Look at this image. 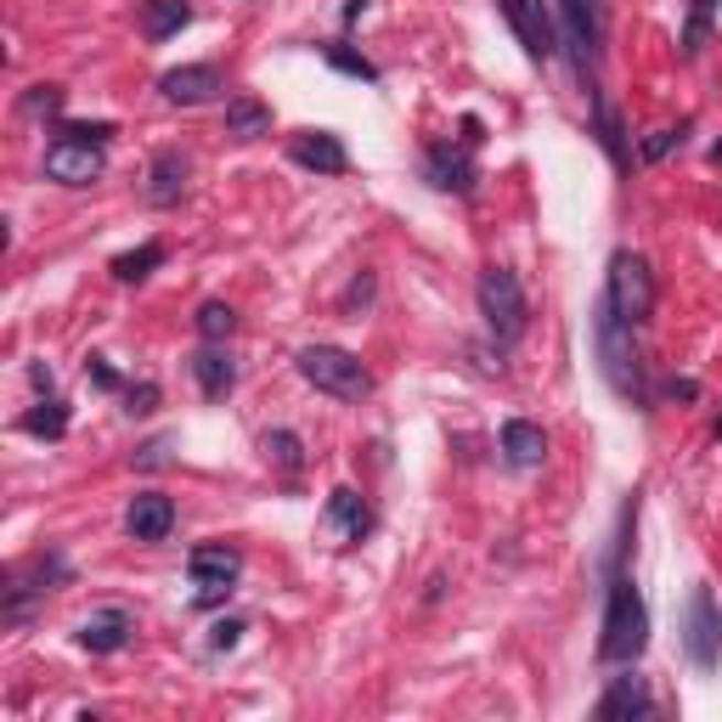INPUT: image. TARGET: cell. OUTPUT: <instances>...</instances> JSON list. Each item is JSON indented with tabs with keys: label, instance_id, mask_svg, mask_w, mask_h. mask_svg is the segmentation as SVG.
<instances>
[{
	"label": "cell",
	"instance_id": "1",
	"mask_svg": "<svg viewBox=\"0 0 722 722\" xmlns=\"http://www.w3.org/2000/svg\"><path fill=\"white\" fill-rule=\"evenodd\" d=\"M649 649V604L627 570L610 575L604 588V621H599V660L610 666H633Z\"/></svg>",
	"mask_w": 722,
	"mask_h": 722
},
{
	"label": "cell",
	"instance_id": "2",
	"mask_svg": "<svg viewBox=\"0 0 722 722\" xmlns=\"http://www.w3.org/2000/svg\"><path fill=\"white\" fill-rule=\"evenodd\" d=\"M593 351H599V367L610 378V390L633 407H649V390H644V362H638V345H633V322H621L610 311V300H599L593 311Z\"/></svg>",
	"mask_w": 722,
	"mask_h": 722
},
{
	"label": "cell",
	"instance_id": "3",
	"mask_svg": "<svg viewBox=\"0 0 722 722\" xmlns=\"http://www.w3.org/2000/svg\"><path fill=\"white\" fill-rule=\"evenodd\" d=\"M294 362H300V378L311 390H322L333 401H367L373 396V373L362 367V356H351L340 345H305Z\"/></svg>",
	"mask_w": 722,
	"mask_h": 722
},
{
	"label": "cell",
	"instance_id": "4",
	"mask_svg": "<svg viewBox=\"0 0 722 722\" xmlns=\"http://www.w3.org/2000/svg\"><path fill=\"white\" fill-rule=\"evenodd\" d=\"M474 294H479V316H486L492 340H497V345H514L519 333H525V322H531V305H525L519 277H514L508 266H486V271H479Z\"/></svg>",
	"mask_w": 722,
	"mask_h": 722
},
{
	"label": "cell",
	"instance_id": "5",
	"mask_svg": "<svg viewBox=\"0 0 722 722\" xmlns=\"http://www.w3.org/2000/svg\"><path fill=\"white\" fill-rule=\"evenodd\" d=\"M604 300H610V311H615L621 322L644 327V322L655 316V271H649V260H644V255H627V249H621V255L610 260V282H604Z\"/></svg>",
	"mask_w": 722,
	"mask_h": 722
},
{
	"label": "cell",
	"instance_id": "6",
	"mask_svg": "<svg viewBox=\"0 0 722 722\" xmlns=\"http://www.w3.org/2000/svg\"><path fill=\"white\" fill-rule=\"evenodd\" d=\"M683 655L694 671H716L722 666V604L716 593L700 582L683 604Z\"/></svg>",
	"mask_w": 722,
	"mask_h": 722
},
{
	"label": "cell",
	"instance_id": "7",
	"mask_svg": "<svg viewBox=\"0 0 722 722\" xmlns=\"http://www.w3.org/2000/svg\"><path fill=\"white\" fill-rule=\"evenodd\" d=\"M559 34L570 45V57H575V74L588 79V68L599 63L604 52V0H559Z\"/></svg>",
	"mask_w": 722,
	"mask_h": 722
},
{
	"label": "cell",
	"instance_id": "8",
	"mask_svg": "<svg viewBox=\"0 0 722 722\" xmlns=\"http://www.w3.org/2000/svg\"><path fill=\"white\" fill-rule=\"evenodd\" d=\"M103 175H108V153L96 148V141L57 136L52 148H45V181H57V186H96Z\"/></svg>",
	"mask_w": 722,
	"mask_h": 722
},
{
	"label": "cell",
	"instance_id": "9",
	"mask_svg": "<svg viewBox=\"0 0 722 722\" xmlns=\"http://www.w3.org/2000/svg\"><path fill=\"white\" fill-rule=\"evenodd\" d=\"M497 12L508 18V29L519 34V45H525V57H531V63H548L559 52V23L548 12V0H497Z\"/></svg>",
	"mask_w": 722,
	"mask_h": 722
},
{
	"label": "cell",
	"instance_id": "10",
	"mask_svg": "<svg viewBox=\"0 0 722 722\" xmlns=\"http://www.w3.org/2000/svg\"><path fill=\"white\" fill-rule=\"evenodd\" d=\"M186 570H192V582L204 588L198 604H220V599H231L237 575H244V553L226 548V542H204V548L186 553Z\"/></svg>",
	"mask_w": 722,
	"mask_h": 722
},
{
	"label": "cell",
	"instance_id": "11",
	"mask_svg": "<svg viewBox=\"0 0 722 722\" xmlns=\"http://www.w3.org/2000/svg\"><path fill=\"white\" fill-rule=\"evenodd\" d=\"M423 181L435 192H457V198H468V192L479 186V170L468 159V148H452V141H429L423 148Z\"/></svg>",
	"mask_w": 722,
	"mask_h": 722
},
{
	"label": "cell",
	"instance_id": "12",
	"mask_svg": "<svg viewBox=\"0 0 722 722\" xmlns=\"http://www.w3.org/2000/svg\"><path fill=\"white\" fill-rule=\"evenodd\" d=\"M79 649H90V655H119L130 638H136V615L125 610V604H108V610H90L85 621H79Z\"/></svg>",
	"mask_w": 722,
	"mask_h": 722
},
{
	"label": "cell",
	"instance_id": "13",
	"mask_svg": "<svg viewBox=\"0 0 722 722\" xmlns=\"http://www.w3.org/2000/svg\"><path fill=\"white\" fill-rule=\"evenodd\" d=\"M159 90H164V103H175V108H198V103H215V96L226 90V74L215 63H186V68H170L159 79Z\"/></svg>",
	"mask_w": 722,
	"mask_h": 722
},
{
	"label": "cell",
	"instance_id": "14",
	"mask_svg": "<svg viewBox=\"0 0 722 722\" xmlns=\"http://www.w3.org/2000/svg\"><path fill=\"white\" fill-rule=\"evenodd\" d=\"M322 525H327V537H340V542L351 548V542H367V537H373L378 519H373V508H367L362 492L340 486V492L327 497V508H322Z\"/></svg>",
	"mask_w": 722,
	"mask_h": 722
},
{
	"label": "cell",
	"instance_id": "15",
	"mask_svg": "<svg viewBox=\"0 0 722 722\" xmlns=\"http://www.w3.org/2000/svg\"><path fill=\"white\" fill-rule=\"evenodd\" d=\"M288 159H294L300 170H311V175H345L351 170V153L333 130H300L294 141H288Z\"/></svg>",
	"mask_w": 722,
	"mask_h": 722
},
{
	"label": "cell",
	"instance_id": "16",
	"mask_svg": "<svg viewBox=\"0 0 722 722\" xmlns=\"http://www.w3.org/2000/svg\"><path fill=\"white\" fill-rule=\"evenodd\" d=\"M170 531H175V503L164 492L130 497V508H125V537L130 542H164Z\"/></svg>",
	"mask_w": 722,
	"mask_h": 722
},
{
	"label": "cell",
	"instance_id": "17",
	"mask_svg": "<svg viewBox=\"0 0 722 722\" xmlns=\"http://www.w3.org/2000/svg\"><path fill=\"white\" fill-rule=\"evenodd\" d=\"M604 722H633V716H649L655 711V694H649V683L638 678V671H621V678H610V689H604V700L593 705Z\"/></svg>",
	"mask_w": 722,
	"mask_h": 722
},
{
	"label": "cell",
	"instance_id": "18",
	"mask_svg": "<svg viewBox=\"0 0 722 722\" xmlns=\"http://www.w3.org/2000/svg\"><path fill=\"white\" fill-rule=\"evenodd\" d=\"M503 457H508V468H542V463H548V435H542V423L508 418V423H503Z\"/></svg>",
	"mask_w": 722,
	"mask_h": 722
},
{
	"label": "cell",
	"instance_id": "19",
	"mask_svg": "<svg viewBox=\"0 0 722 722\" xmlns=\"http://www.w3.org/2000/svg\"><path fill=\"white\" fill-rule=\"evenodd\" d=\"M186 175H192L186 153H181V148H164V153L153 159V170H148V204H159V209L181 204V192H186Z\"/></svg>",
	"mask_w": 722,
	"mask_h": 722
},
{
	"label": "cell",
	"instance_id": "20",
	"mask_svg": "<svg viewBox=\"0 0 722 722\" xmlns=\"http://www.w3.org/2000/svg\"><path fill=\"white\" fill-rule=\"evenodd\" d=\"M192 378H198L204 401H226L237 390V362L220 351V345H204L198 356H192Z\"/></svg>",
	"mask_w": 722,
	"mask_h": 722
},
{
	"label": "cell",
	"instance_id": "21",
	"mask_svg": "<svg viewBox=\"0 0 722 722\" xmlns=\"http://www.w3.org/2000/svg\"><path fill=\"white\" fill-rule=\"evenodd\" d=\"M271 130V108L255 103V96H226V136L237 141H260Z\"/></svg>",
	"mask_w": 722,
	"mask_h": 722
},
{
	"label": "cell",
	"instance_id": "22",
	"mask_svg": "<svg viewBox=\"0 0 722 722\" xmlns=\"http://www.w3.org/2000/svg\"><path fill=\"white\" fill-rule=\"evenodd\" d=\"M23 435H34V441H63V435H68V401L40 396V401L23 412Z\"/></svg>",
	"mask_w": 722,
	"mask_h": 722
},
{
	"label": "cell",
	"instance_id": "23",
	"mask_svg": "<svg viewBox=\"0 0 722 722\" xmlns=\"http://www.w3.org/2000/svg\"><path fill=\"white\" fill-rule=\"evenodd\" d=\"M186 23H192L186 0H148V7H141V34H148V40H170V34H181Z\"/></svg>",
	"mask_w": 722,
	"mask_h": 722
},
{
	"label": "cell",
	"instance_id": "24",
	"mask_svg": "<svg viewBox=\"0 0 722 722\" xmlns=\"http://www.w3.org/2000/svg\"><path fill=\"white\" fill-rule=\"evenodd\" d=\"M231 333H237V311H231L226 300H204V305H198V340H204V345H226Z\"/></svg>",
	"mask_w": 722,
	"mask_h": 722
},
{
	"label": "cell",
	"instance_id": "25",
	"mask_svg": "<svg viewBox=\"0 0 722 722\" xmlns=\"http://www.w3.org/2000/svg\"><path fill=\"white\" fill-rule=\"evenodd\" d=\"M593 125H599V141H604V153L627 170V141H621V119H615V108L604 103V90H593Z\"/></svg>",
	"mask_w": 722,
	"mask_h": 722
},
{
	"label": "cell",
	"instance_id": "26",
	"mask_svg": "<svg viewBox=\"0 0 722 722\" xmlns=\"http://www.w3.org/2000/svg\"><path fill=\"white\" fill-rule=\"evenodd\" d=\"M164 266V244H141V249H130V255H114V277L119 282H141V277H148V271H159Z\"/></svg>",
	"mask_w": 722,
	"mask_h": 722
},
{
	"label": "cell",
	"instance_id": "27",
	"mask_svg": "<svg viewBox=\"0 0 722 722\" xmlns=\"http://www.w3.org/2000/svg\"><path fill=\"white\" fill-rule=\"evenodd\" d=\"M260 446H266V457H271L282 474H300V468H305V446H300L294 429H271V435H266Z\"/></svg>",
	"mask_w": 722,
	"mask_h": 722
},
{
	"label": "cell",
	"instance_id": "28",
	"mask_svg": "<svg viewBox=\"0 0 722 722\" xmlns=\"http://www.w3.org/2000/svg\"><path fill=\"white\" fill-rule=\"evenodd\" d=\"M322 57L333 63V68H340V74H351V79H362V85H378V68L362 57V52H351V45L345 40H333V45H322Z\"/></svg>",
	"mask_w": 722,
	"mask_h": 722
},
{
	"label": "cell",
	"instance_id": "29",
	"mask_svg": "<svg viewBox=\"0 0 722 722\" xmlns=\"http://www.w3.org/2000/svg\"><path fill=\"white\" fill-rule=\"evenodd\" d=\"M63 85H29V96H23V114L29 119H57L63 114Z\"/></svg>",
	"mask_w": 722,
	"mask_h": 722
},
{
	"label": "cell",
	"instance_id": "30",
	"mask_svg": "<svg viewBox=\"0 0 722 722\" xmlns=\"http://www.w3.org/2000/svg\"><path fill=\"white\" fill-rule=\"evenodd\" d=\"M722 7V0H689V29H683V52L694 57L705 45V29H711V12Z\"/></svg>",
	"mask_w": 722,
	"mask_h": 722
},
{
	"label": "cell",
	"instance_id": "31",
	"mask_svg": "<svg viewBox=\"0 0 722 722\" xmlns=\"http://www.w3.org/2000/svg\"><path fill=\"white\" fill-rule=\"evenodd\" d=\"M85 378L96 384V390H108V396H114V390H125V378L108 367V356H85Z\"/></svg>",
	"mask_w": 722,
	"mask_h": 722
},
{
	"label": "cell",
	"instance_id": "32",
	"mask_svg": "<svg viewBox=\"0 0 722 722\" xmlns=\"http://www.w3.org/2000/svg\"><path fill=\"white\" fill-rule=\"evenodd\" d=\"M125 401H130V412H136V418H148V412L159 407V384H153V378L130 384V390H125Z\"/></svg>",
	"mask_w": 722,
	"mask_h": 722
},
{
	"label": "cell",
	"instance_id": "33",
	"mask_svg": "<svg viewBox=\"0 0 722 722\" xmlns=\"http://www.w3.org/2000/svg\"><path fill=\"white\" fill-rule=\"evenodd\" d=\"M57 136H74V141H96V148H108L114 141V125L96 119V125H57Z\"/></svg>",
	"mask_w": 722,
	"mask_h": 722
},
{
	"label": "cell",
	"instance_id": "34",
	"mask_svg": "<svg viewBox=\"0 0 722 722\" xmlns=\"http://www.w3.org/2000/svg\"><path fill=\"white\" fill-rule=\"evenodd\" d=\"M678 141H683L678 130H655V136H644V159H649V164H660L671 148H678Z\"/></svg>",
	"mask_w": 722,
	"mask_h": 722
},
{
	"label": "cell",
	"instance_id": "35",
	"mask_svg": "<svg viewBox=\"0 0 722 722\" xmlns=\"http://www.w3.org/2000/svg\"><path fill=\"white\" fill-rule=\"evenodd\" d=\"M367 305H373V271H362L345 294V311H367Z\"/></svg>",
	"mask_w": 722,
	"mask_h": 722
},
{
	"label": "cell",
	"instance_id": "36",
	"mask_svg": "<svg viewBox=\"0 0 722 722\" xmlns=\"http://www.w3.org/2000/svg\"><path fill=\"white\" fill-rule=\"evenodd\" d=\"M237 638H244V621H220V627H215V638H209V649H231Z\"/></svg>",
	"mask_w": 722,
	"mask_h": 722
},
{
	"label": "cell",
	"instance_id": "37",
	"mask_svg": "<svg viewBox=\"0 0 722 722\" xmlns=\"http://www.w3.org/2000/svg\"><path fill=\"white\" fill-rule=\"evenodd\" d=\"M666 396H671V401H700V384H694V378H671Z\"/></svg>",
	"mask_w": 722,
	"mask_h": 722
},
{
	"label": "cell",
	"instance_id": "38",
	"mask_svg": "<svg viewBox=\"0 0 722 722\" xmlns=\"http://www.w3.org/2000/svg\"><path fill=\"white\" fill-rule=\"evenodd\" d=\"M29 384H34L40 396H52V390H57V378H52V367H45V362H34V367H29Z\"/></svg>",
	"mask_w": 722,
	"mask_h": 722
},
{
	"label": "cell",
	"instance_id": "39",
	"mask_svg": "<svg viewBox=\"0 0 722 722\" xmlns=\"http://www.w3.org/2000/svg\"><path fill=\"white\" fill-rule=\"evenodd\" d=\"M479 141H486V125L468 114V119H463V148H479Z\"/></svg>",
	"mask_w": 722,
	"mask_h": 722
},
{
	"label": "cell",
	"instance_id": "40",
	"mask_svg": "<svg viewBox=\"0 0 722 722\" xmlns=\"http://www.w3.org/2000/svg\"><path fill=\"white\" fill-rule=\"evenodd\" d=\"M362 12H367V0H351V7H345V23H356Z\"/></svg>",
	"mask_w": 722,
	"mask_h": 722
},
{
	"label": "cell",
	"instance_id": "41",
	"mask_svg": "<svg viewBox=\"0 0 722 722\" xmlns=\"http://www.w3.org/2000/svg\"><path fill=\"white\" fill-rule=\"evenodd\" d=\"M716 441H722V418H716Z\"/></svg>",
	"mask_w": 722,
	"mask_h": 722
}]
</instances>
